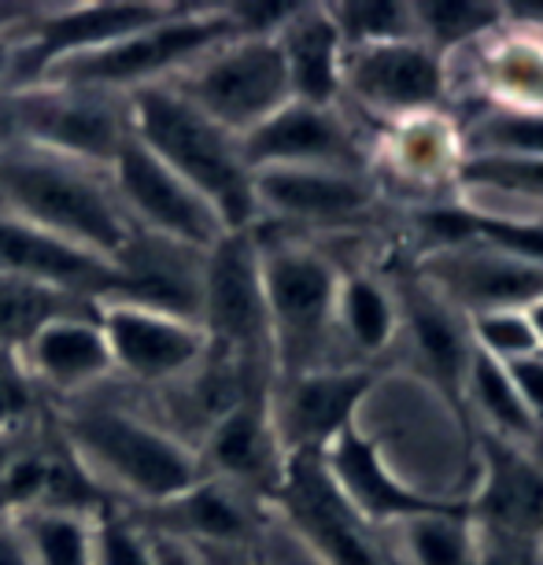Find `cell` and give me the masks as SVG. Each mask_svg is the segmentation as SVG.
<instances>
[{
    "mask_svg": "<svg viewBox=\"0 0 543 565\" xmlns=\"http://www.w3.org/2000/svg\"><path fill=\"white\" fill-rule=\"evenodd\" d=\"M56 436L89 481L123 510H159L204 481L196 444L130 403L100 399V392L63 403Z\"/></svg>",
    "mask_w": 543,
    "mask_h": 565,
    "instance_id": "obj_1",
    "label": "cell"
},
{
    "mask_svg": "<svg viewBox=\"0 0 543 565\" xmlns=\"http://www.w3.org/2000/svg\"><path fill=\"white\" fill-rule=\"evenodd\" d=\"M0 215L78 244L108 263L119 259L134 237L108 170L26 145H0Z\"/></svg>",
    "mask_w": 543,
    "mask_h": 565,
    "instance_id": "obj_2",
    "label": "cell"
},
{
    "mask_svg": "<svg viewBox=\"0 0 543 565\" xmlns=\"http://www.w3.org/2000/svg\"><path fill=\"white\" fill-rule=\"evenodd\" d=\"M126 104H130V130L137 145H145L159 163L189 181L215 207L230 233L255 230L259 222L255 174L244 163L241 137L200 115L170 85H148L126 97Z\"/></svg>",
    "mask_w": 543,
    "mask_h": 565,
    "instance_id": "obj_3",
    "label": "cell"
},
{
    "mask_svg": "<svg viewBox=\"0 0 543 565\" xmlns=\"http://www.w3.org/2000/svg\"><path fill=\"white\" fill-rule=\"evenodd\" d=\"M237 34L226 8H196L174 4L163 19L126 34L97 52L74 56L52 67L41 82L78 85V89H100L115 97H134L148 85H163L181 74L207 49L222 45ZM38 85V82H34Z\"/></svg>",
    "mask_w": 543,
    "mask_h": 565,
    "instance_id": "obj_4",
    "label": "cell"
},
{
    "mask_svg": "<svg viewBox=\"0 0 543 565\" xmlns=\"http://www.w3.org/2000/svg\"><path fill=\"white\" fill-rule=\"evenodd\" d=\"M0 108V145H26L97 170H108L134 137L126 97L100 89L38 82L4 93Z\"/></svg>",
    "mask_w": 543,
    "mask_h": 565,
    "instance_id": "obj_5",
    "label": "cell"
},
{
    "mask_svg": "<svg viewBox=\"0 0 543 565\" xmlns=\"http://www.w3.org/2000/svg\"><path fill=\"white\" fill-rule=\"evenodd\" d=\"M163 85L233 137L255 130L292 100L289 74L274 38L233 34Z\"/></svg>",
    "mask_w": 543,
    "mask_h": 565,
    "instance_id": "obj_6",
    "label": "cell"
},
{
    "mask_svg": "<svg viewBox=\"0 0 543 565\" xmlns=\"http://www.w3.org/2000/svg\"><path fill=\"white\" fill-rule=\"evenodd\" d=\"M196 322L207 333L211 351L237 362L252 377H259L274 362L259 248H255L248 230L226 233L204 255Z\"/></svg>",
    "mask_w": 543,
    "mask_h": 565,
    "instance_id": "obj_7",
    "label": "cell"
},
{
    "mask_svg": "<svg viewBox=\"0 0 543 565\" xmlns=\"http://www.w3.org/2000/svg\"><path fill=\"white\" fill-rule=\"evenodd\" d=\"M255 248H259L274 362L289 370V377H296V373H307L315 366V355L337 315V270L318 252L292 241H255Z\"/></svg>",
    "mask_w": 543,
    "mask_h": 565,
    "instance_id": "obj_8",
    "label": "cell"
},
{
    "mask_svg": "<svg viewBox=\"0 0 543 565\" xmlns=\"http://www.w3.org/2000/svg\"><path fill=\"white\" fill-rule=\"evenodd\" d=\"M108 181L134 233L189 252H211L230 233L215 207L134 137L108 167Z\"/></svg>",
    "mask_w": 543,
    "mask_h": 565,
    "instance_id": "obj_9",
    "label": "cell"
},
{
    "mask_svg": "<svg viewBox=\"0 0 543 565\" xmlns=\"http://www.w3.org/2000/svg\"><path fill=\"white\" fill-rule=\"evenodd\" d=\"M100 329L108 337L115 381L163 392L185 385L207 359V333L196 318L159 311V307L108 300L97 303Z\"/></svg>",
    "mask_w": 543,
    "mask_h": 565,
    "instance_id": "obj_10",
    "label": "cell"
},
{
    "mask_svg": "<svg viewBox=\"0 0 543 565\" xmlns=\"http://www.w3.org/2000/svg\"><path fill=\"white\" fill-rule=\"evenodd\" d=\"M174 4H148V0H97V4H56L30 8L19 38V85L41 82L52 67L85 52H97L156 19H163Z\"/></svg>",
    "mask_w": 543,
    "mask_h": 565,
    "instance_id": "obj_11",
    "label": "cell"
},
{
    "mask_svg": "<svg viewBox=\"0 0 543 565\" xmlns=\"http://www.w3.org/2000/svg\"><path fill=\"white\" fill-rule=\"evenodd\" d=\"M15 355L38 396H56L63 403L93 396L115 381L111 348L100 329L97 307L52 318Z\"/></svg>",
    "mask_w": 543,
    "mask_h": 565,
    "instance_id": "obj_12",
    "label": "cell"
},
{
    "mask_svg": "<svg viewBox=\"0 0 543 565\" xmlns=\"http://www.w3.org/2000/svg\"><path fill=\"white\" fill-rule=\"evenodd\" d=\"M340 89L381 115H414L440 104L444 71L436 52L418 41H388V45L344 49Z\"/></svg>",
    "mask_w": 543,
    "mask_h": 565,
    "instance_id": "obj_13",
    "label": "cell"
},
{
    "mask_svg": "<svg viewBox=\"0 0 543 565\" xmlns=\"http://www.w3.org/2000/svg\"><path fill=\"white\" fill-rule=\"evenodd\" d=\"M0 274L78 296L85 303L115 300L123 289L115 263L8 215H0Z\"/></svg>",
    "mask_w": 543,
    "mask_h": 565,
    "instance_id": "obj_14",
    "label": "cell"
},
{
    "mask_svg": "<svg viewBox=\"0 0 543 565\" xmlns=\"http://www.w3.org/2000/svg\"><path fill=\"white\" fill-rule=\"evenodd\" d=\"M366 388L370 377L359 370H307L289 377L281 399L266 407L281 451L322 455L348 429Z\"/></svg>",
    "mask_w": 543,
    "mask_h": 565,
    "instance_id": "obj_15",
    "label": "cell"
},
{
    "mask_svg": "<svg viewBox=\"0 0 543 565\" xmlns=\"http://www.w3.org/2000/svg\"><path fill=\"white\" fill-rule=\"evenodd\" d=\"M370 185L340 167H278L255 174L259 218L292 226H344L370 211Z\"/></svg>",
    "mask_w": 543,
    "mask_h": 565,
    "instance_id": "obj_16",
    "label": "cell"
},
{
    "mask_svg": "<svg viewBox=\"0 0 543 565\" xmlns=\"http://www.w3.org/2000/svg\"><path fill=\"white\" fill-rule=\"evenodd\" d=\"M429 277L477 315L525 311L543 300V266H532L488 244H455L429 259Z\"/></svg>",
    "mask_w": 543,
    "mask_h": 565,
    "instance_id": "obj_17",
    "label": "cell"
},
{
    "mask_svg": "<svg viewBox=\"0 0 543 565\" xmlns=\"http://www.w3.org/2000/svg\"><path fill=\"white\" fill-rule=\"evenodd\" d=\"M241 152L252 174L278 167H340L355 170V145L333 108L289 100L281 111L241 137Z\"/></svg>",
    "mask_w": 543,
    "mask_h": 565,
    "instance_id": "obj_18",
    "label": "cell"
},
{
    "mask_svg": "<svg viewBox=\"0 0 543 565\" xmlns=\"http://www.w3.org/2000/svg\"><path fill=\"white\" fill-rule=\"evenodd\" d=\"M204 477L226 488H270L285 481L281 444L274 433L266 399H244L204 429L196 447Z\"/></svg>",
    "mask_w": 543,
    "mask_h": 565,
    "instance_id": "obj_19",
    "label": "cell"
},
{
    "mask_svg": "<svg viewBox=\"0 0 543 565\" xmlns=\"http://www.w3.org/2000/svg\"><path fill=\"white\" fill-rule=\"evenodd\" d=\"M285 488L292 495L296 521L311 532V540L333 565H377V554L370 551L366 536L355 525L351 510L329 481L322 455H289Z\"/></svg>",
    "mask_w": 543,
    "mask_h": 565,
    "instance_id": "obj_20",
    "label": "cell"
},
{
    "mask_svg": "<svg viewBox=\"0 0 543 565\" xmlns=\"http://www.w3.org/2000/svg\"><path fill=\"white\" fill-rule=\"evenodd\" d=\"M322 466L329 473V481L340 492V499L355 510V514L366 518H418V514H436V510H451L447 503H433V499H422L407 492L403 484H396L385 473L381 458L374 455L362 436L344 429L333 444L322 451Z\"/></svg>",
    "mask_w": 543,
    "mask_h": 565,
    "instance_id": "obj_21",
    "label": "cell"
},
{
    "mask_svg": "<svg viewBox=\"0 0 543 565\" xmlns=\"http://www.w3.org/2000/svg\"><path fill=\"white\" fill-rule=\"evenodd\" d=\"M278 49L289 74L292 100L333 108L340 93V63H344V41H340L333 19L322 4H296L289 23L278 30Z\"/></svg>",
    "mask_w": 543,
    "mask_h": 565,
    "instance_id": "obj_22",
    "label": "cell"
},
{
    "mask_svg": "<svg viewBox=\"0 0 543 565\" xmlns=\"http://www.w3.org/2000/svg\"><path fill=\"white\" fill-rule=\"evenodd\" d=\"M488 481L481 492V518L496 536L525 543L543 536V466L507 440H485Z\"/></svg>",
    "mask_w": 543,
    "mask_h": 565,
    "instance_id": "obj_23",
    "label": "cell"
},
{
    "mask_svg": "<svg viewBox=\"0 0 543 565\" xmlns=\"http://www.w3.org/2000/svg\"><path fill=\"white\" fill-rule=\"evenodd\" d=\"M156 521L152 532H163V536H174L181 543H226V540H241L244 536V507L241 499L233 495V488H226L222 481H211L204 477L196 488H189L185 495H178L174 503L148 510Z\"/></svg>",
    "mask_w": 543,
    "mask_h": 565,
    "instance_id": "obj_24",
    "label": "cell"
},
{
    "mask_svg": "<svg viewBox=\"0 0 543 565\" xmlns=\"http://www.w3.org/2000/svg\"><path fill=\"white\" fill-rule=\"evenodd\" d=\"M93 307L97 303H85L78 296L45 289V285L23 281V277L12 274H0V348L19 351L52 318L93 311Z\"/></svg>",
    "mask_w": 543,
    "mask_h": 565,
    "instance_id": "obj_25",
    "label": "cell"
},
{
    "mask_svg": "<svg viewBox=\"0 0 543 565\" xmlns=\"http://www.w3.org/2000/svg\"><path fill=\"white\" fill-rule=\"evenodd\" d=\"M93 518L71 510H26L15 525L34 565H93Z\"/></svg>",
    "mask_w": 543,
    "mask_h": 565,
    "instance_id": "obj_26",
    "label": "cell"
},
{
    "mask_svg": "<svg viewBox=\"0 0 543 565\" xmlns=\"http://www.w3.org/2000/svg\"><path fill=\"white\" fill-rule=\"evenodd\" d=\"M462 518L466 514L459 507L407 518L403 543H407L414 565H473V543Z\"/></svg>",
    "mask_w": 543,
    "mask_h": 565,
    "instance_id": "obj_27",
    "label": "cell"
},
{
    "mask_svg": "<svg viewBox=\"0 0 543 565\" xmlns=\"http://www.w3.org/2000/svg\"><path fill=\"white\" fill-rule=\"evenodd\" d=\"M473 156L543 159V111L496 108L470 130Z\"/></svg>",
    "mask_w": 543,
    "mask_h": 565,
    "instance_id": "obj_28",
    "label": "cell"
},
{
    "mask_svg": "<svg viewBox=\"0 0 543 565\" xmlns=\"http://www.w3.org/2000/svg\"><path fill=\"white\" fill-rule=\"evenodd\" d=\"M411 318H414V333H418L425 359L433 362V370L440 373L447 385H455V381L462 377V370H470V359H473L459 322L433 300H414Z\"/></svg>",
    "mask_w": 543,
    "mask_h": 565,
    "instance_id": "obj_29",
    "label": "cell"
},
{
    "mask_svg": "<svg viewBox=\"0 0 543 565\" xmlns=\"http://www.w3.org/2000/svg\"><path fill=\"white\" fill-rule=\"evenodd\" d=\"M329 19H333L344 49L362 45H388V41H411L414 12L407 4H329Z\"/></svg>",
    "mask_w": 543,
    "mask_h": 565,
    "instance_id": "obj_30",
    "label": "cell"
},
{
    "mask_svg": "<svg viewBox=\"0 0 543 565\" xmlns=\"http://www.w3.org/2000/svg\"><path fill=\"white\" fill-rule=\"evenodd\" d=\"M337 315L351 333V340L366 351L385 348L388 337H392V326H396V315H392L388 296L381 292L374 281H366V277H351L344 289H340Z\"/></svg>",
    "mask_w": 543,
    "mask_h": 565,
    "instance_id": "obj_31",
    "label": "cell"
},
{
    "mask_svg": "<svg viewBox=\"0 0 543 565\" xmlns=\"http://www.w3.org/2000/svg\"><path fill=\"white\" fill-rule=\"evenodd\" d=\"M470 377H473V392L481 399V407L488 411L499 429L510 433V436H532L536 433V422L529 418L525 403H521L514 381H510L507 366L485 351H473L470 359Z\"/></svg>",
    "mask_w": 543,
    "mask_h": 565,
    "instance_id": "obj_32",
    "label": "cell"
},
{
    "mask_svg": "<svg viewBox=\"0 0 543 565\" xmlns=\"http://www.w3.org/2000/svg\"><path fill=\"white\" fill-rule=\"evenodd\" d=\"M93 565H159L152 536L130 510L104 507L93 518Z\"/></svg>",
    "mask_w": 543,
    "mask_h": 565,
    "instance_id": "obj_33",
    "label": "cell"
},
{
    "mask_svg": "<svg viewBox=\"0 0 543 565\" xmlns=\"http://www.w3.org/2000/svg\"><path fill=\"white\" fill-rule=\"evenodd\" d=\"M459 178L473 193L525 196L543 204V159H507V156H470Z\"/></svg>",
    "mask_w": 543,
    "mask_h": 565,
    "instance_id": "obj_34",
    "label": "cell"
},
{
    "mask_svg": "<svg viewBox=\"0 0 543 565\" xmlns=\"http://www.w3.org/2000/svg\"><path fill=\"white\" fill-rule=\"evenodd\" d=\"M414 23H418L425 34H429L436 45H462V41L481 38L485 30H492L503 15V8L496 4H447V0H436V4H418L411 8Z\"/></svg>",
    "mask_w": 543,
    "mask_h": 565,
    "instance_id": "obj_35",
    "label": "cell"
},
{
    "mask_svg": "<svg viewBox=\"0 0 543 565\" xmlns=\"http://www.w3.org/2000/svg\"><path fill=\"white\" fill-rule=\"evenodd\" d=\"M477 351L492 355L499 362H518L540 355L536 333H532L525 311H492V315H477L473 326Z\"/></svg>",
    "mask_w": 543,
    "mask_h": 565,
    "instance_id": "obj_36",
    "label": "cell"
},
{
    "mask_svg": "<svg viewBox=\"0 0 543 565\" xmlns=\"http://www.w3.org/2000/svg\"><path fill=\"white\" fill-rule=\"evenodd\" d=\"M38 388L30 385V377L19 366V355L8 348H0V433L26 429L38 422Z\"/></svg>",
    "mask_w": 543,
    "mask_h": 565,
    "instance_id": "obj_37",
    "label": "cell"
},
{
    "mask_svg": "<svg viewBox=\"0 0 543 565\" xmlns=\"http://www.w3.org/2000/svg\"><path fill=\"white\" fill-rule=\"evenodd\" d=\"M492 78L499 89L514 100L540 104L543 100V52L532 45H507L499 49Z\"/></svg>",
    "mask_w": 543,
    "mask_h": 565,
    "instance_id": "obj_38",
    "label": "cell"
},
{
    "mask_svg": "<svg viewBox=\"0 0 543 565\" xmlns=\"http://www.w3.org/2000/svg\"><path fill=\"white\" fill-rule=\"evenodd\" d=\"M400 156L407 159V167H414V174H436L451 159V137L433 119L411 122L407 134L400 137Z\"/></svg>",
    "mask_w": 543,
    "mask_h": 565,
    "instance_id": "obj_39",
    "label": "cell"
},
{
    "mask_svg": "<svg viewBox=\"0 0 543 565\" xmlns=\"http://www.w3.org/2000/svg\"><path fill=\"white\" fill-rule=\"evenodd\" d=\"M510 381H514L521 403H525L529 418L536 422V429L543 425V355L532 359H518V362H503Z\"/></svg>",
    "mask_w": 543,
    "mask_h": 565,
    "instance_id": "obj_40",
    "label": "cell"
},
{
    "mask_svg": "<svg viewBox=\"0 0 543 565\" xmlns=\"http://www.w3.org/2000/svg\"><path fill=\"white\" fill-rule=\"evenodd\" d=\"M19 26H0V97L19 85V38H15Z\"/></svg>",
    "mask_w": 543,
    "mask_h": 565,
    "instance_id": "obj_41",
    "label": "cell"
},
{
    "mask_svg": "<svg viewBox=\"0 0 543 565\" xmlns=\"http://www.w3.org/2000/svg\"><path fill=\"white\" fill-rule=\"evenodd\" d=\"M0 565H34L15 518H0Z\"/></svg>",
    "mask_w": 543,
    "mask_h": 565,
    "instance_id": "obj_42",
    "label": "cell"
},
{
    "mask_svg": "<svg viewBox=\"0 0 543 565\" xmlns=\"http://www.w3.org/2000/svg\"><path fill=\"white\" fill-rule=\"evenodd\" d=\"M41 433V422L26 425V429H12V433H0V481H4V473L15 466V458L26 451L30 444L38 440Z\"/></svg>",
    "mask_w": 543,
    "mask_h": 565,
    "instance_id": "obj_43",
    "label": "cell"
},
{
    "mask_svg": "<svg viewBox=\"0 0 543 565\" xmlns=\"http://www.w3.org/2000/svg\"><path fill=\"white\" fill-rule=\"evenodd\" d=\"M148 536H152V547H156V562L159 565H200L196 551L189 547V543H181L174 536H163V532H152V529H148Z\"/></svg>",
    "mask_w": 543,
    "mask_h": 565,
    "instance_id": "obj_44",
    "label": "cell"
},
{
    "mask_svg": "<svg viewBox=\"0 0 543 565\" xmlns=\"http://www.w3.org/2000/svg\"><path fill=\"white\" fill-rule=\"evenodd\" d=\"M485 565H532L525 554H521V543L518 540H503L496 536V551H488Z\"/></svg>",
    "mask_w": 543,
    "mask_h": 565,
    "instance_id": "obj_45",
    "label": "cell"
},
{
    "mask_svg": "<svg viewBox=\"0 0 543 565\" xmlns=\"http://www.w3.org/2000/svg\"><path fill=\"white\" fill-rule=\"evenodd\" d=\"M525 318H529L532 333H536V344H540V351H543V300H540V303H532V307H525Z\"/></svg>",
    "mask_w": 543,
    "mask_h": 565,
    "instance_id": "obj_46",
    "label": "cell"
},
{
    "mask_svg": "<svg viewBox=\"0 0 543 565\" xmlns=\"http://www.w3.org/2000/svg\"><path fill=\"white\" fill-rule=\"evenodd\" d=\"M518 15H540V19H543V4H536V8H532V4L518 8Z\"/></svg>",
    "mask_w": 543,
    "mask_h": 565,
    "instance_id": "obj_47",
    "label": "cell"
}]
</instances>
